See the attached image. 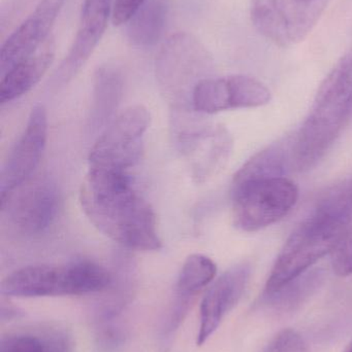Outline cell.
Segmentation results:
<instances>
[{
    "mask_svg": "<svg viewBox=\"0 0 352 352\" xmlns=\"http://www.w3.org/2000/svg\"><path fill=\"white\" fill-rule=\"evenodd\" d=\"M80 202L94 227L120 245L140 252L161 250L154 210L136 192L127 171L89 167Z\"/></svg>",
    "mask_w": 352,
    "mask_h": 352,
    "instance_id": "6da1fadb",
    "label": "cell"
},
{
    "mask_svg": "<svg viewBox=\"0 0 352 352\" xmlns=\"http://www.w3.org/2000/svg\"><path fill=\"white\" fill-rule=\"evenodd\" d=\"M352 113V50L345 54L318 89L309 116L293 142V167L315 166L340 135Z\"/></svg>",
    "mask_w": 352,
    "mask_h": 352,
    "instance_id": "7a4b0ae2",
    "label": "cell"
},
{
    "mask_svg": "<svg viewBox=\"0 0 352 352\" xmlns=\"http://www.w3.org/2000/svg\"><path fill=\"white\" fill-rule=\"evenodd\" d=\"M113 280L107 269L90 261L32 265L8 275L0 292L2 296L17 298L81 296L109 289Z\"/></svg>",
    "mask_w": 352,
    "mask_h": 352,
    "instance_id": "3957f363",
    "label": "cell"
},
{
    "mask_svg": "<svg viewBox=\"0 0 352 352\" xmlns=\"http://www.w3.org/2000/svg\"><path fill=\"white\" fill-rule=\"evenodd\" d=\"M351 223L313 212L289 236L277 256L264 294L274 293L333 254L351 235Z\"/></svg>",
    "mask_w": 352,
    "mask_h": 352,
    "instance_id": "277c9868",
    "label": "cell"
},
{
    "mask_svg": "<svg viewBox=\"0 0 352 352\" xmlns=\"http://www.w3.org/2000/svg\"><path fill=\"white\" fill-rule=\"evenodd\" d=\"M234 223L244 232H256L277 223L297 204L299 188L289 178H264L233 184Z\"/></svg>",
    "mask_w": 352,
    "mask_h": 352,
    "instance_id": "5b68a950",
    "label": "cell"
},
{
    "mask_svg": "<svg viewBox=\"0 0 352 352\" xmlns=\"http://www.w3.org/2000/svg\"><path fill=\"white\" fill-rule=\"evenodd\" d=\"M150 122L146 107H127L95 142L89 155V167L128 173L142 158L144 136Z\"/></svg>",
    "mask_w": 352,
    "mask_h": 352,
    "instance_id": "8992f818",
    "label": "cell"
},
{
    "mask_svg": "<svg viewBox=\"0 0 352 352\" xmlns=\"http://www.w3.org/2000/svg\"><path fill=\"white\" fill-rule=\"evenodd\" d=\"M211 56L190 33L179 32L167 39L156 59V74L161 87L172 92H185L206 78Z\"/></svg>",
    "mask_w": 352,
    "mask_h": 352,
    "instance_id": "52a82bcc",
    "label": "cell"
},
{
    "mask_svg": "<svg viewBox=\"0 0 352 352\" xmlns=\"http://www.w3.org/2000/svg\"><path fill=\"white\" fill-rule=\"evenodd\" d=\"M272 98L266 85L247 76L206 78L192 92V104L200 113H220L229 109H253L268 104Z\"/></svg>",
    "mask_w": 352,
    "mask_h": 352,
    "instance_id": "ba28073f",
    "label": "cell"
},
{
    "mask_svg": "<svg viewBox=\"0 0 352 352\" xmlns=\"http://www.w3.org/2000/svg\"><path fill=\"white\" fill-rule=\"evenodd\" d=\"M48 140L47 109L37 104L31 109L22 135L10 151L0 175L1 201L20 188L39 166Z\"/></svg>",
    "mask_w": 352,
    "mask_h": 352,
    "instance_id": "9c48e42d",
    "label": "cell"
},
{
    "mask_svg": "<svg viewBox=\"0 0 352 352\" xmlns=\"http://www.w3.org/2000/svg\"><path fill=\"white\" fill-rule=\"evenodd\" d=\"M21 188V186H20ZM57 188L47 180L34 182L1 201L8 207L10 221L27 235H39L52 225L58 211Z\"/></svg>",
    "mask_w": 352,
    "mask_h": 352,
    "instance_id": "30bf717a",
    "label": "cell"
},
{
    "mask_svg": "<svg viewBox=\"0 0 352 352\" xmlns=\"http://www.w3.org/2000/svg\"><path fill=\"white\" fill-rule=\"evenodd\" d=\"M65 0H41L32 14L6 39L0 51V76L35 53L50 37Z\"/></svg>",
    "mask_w": 352,
    "mask_h": 352,
    "instance_id": "8fae6325",
    "label": "cell"
},
{
    "mask_svg": "<svg viewBox=\"0 0 352 352\" xmlns=\"http://www.w3.org/2000/svg\"><path fill=\"white\" fill-rule=\"evenodd\" d=\"M251 268L239 264L225 271L207 291L200 304L196 344L202 346L216 332L227 314L237 305L249 283Z\"/></svg>",
    "mask_w": 352,
    "mask_h": 352,
    "instance_id": "7c38bea8",
    "label": "cell"
},
{
    "mask_svg": "<svg viewBox=\"0 0 352 352\" xmlns=\"http://www.w3.org/2000/svg\"><path fill=\"white\" fill-rule=\"evenodd\" d=\"M112 10V0H84L74 43L58 68L56 78L68 82L88 61L105 33Z\"/></svg>",
    "mask_w": 352,
    "mask_h": 352,
    "instance_id": "4fadbf2b",
    "label": "cell"
},
{
    "mask_svg": "<svg viewBox=\"0 0 352 352\" xmlns=\"http://www.w3.org/2000/svg\"><path fill=\"white\" fill-rule=\"evenodd\" d=\"M55 45L52 37L30 57L21 61L1 76L0 82V103L14 100L23 96L39 84L53 63Z\"/></svg>",
    "mask_w": 352,
    "mask_h": 352,
    "instance_id": "5bb4252c",
    "label": "cell"
},
{
    "mask_svg": "<svg viewBox=\"0 0 352 352\" xmlns=\"http://www.w3.org/2000/svg\"><path fill=\"white\" fill-rule=\"evenodd\" d=\"M250 16L256 30L274 45L293 43L291 20L280 0H250Z\"/></svg>",
    "mask_w": 352,
    "mask_h": 352,
    "instance_id": "9a60e30c",
    "label": "cell"
},
{
    "mask_svg": "<svg viewBox=\"0 0 352 352\" xmlns=\"http://www.w3.org/2000/svg\"><path fill=\"white\" fill-rule=\"evenodd\" d=\"M167 14V0H146L128 22L127 36L130 43L138 47L156 45L165 32Z\"/></svg>",
    "mask_w": 352,
    "mask_h": 352,
    "instance_id": "2e32d148",
    "label": "cell"
},
{
    "mask_svg": "<svg viewBox=\"0 0 352 352\" xmlns=\"http://www.w3.org/2000/svg\"><path fill=\"white\" fill-rule=\"evenodd\" d=\"M274 144L254 155L236 173L233 184L284 176L293 167V144Z\"/></svg>",
    "mask_w": 352,
    "mask_h": 352,
    "instance_id": "e0dca14e",
    "label": "cell"
},
{
    "mask_svg": "<svg viewBox=\"0 0 352 352\" xmlns=\"http://www.w3.org/2000/svg\"><path fill=\"white\" fill-rule=\"evenodd\" d=\"M216 272V264L209 256L200 254H190L180 271L175 299L191 304L194 297L212 283Z\"/></svg>",
    "mask_w": 352,
    "mask_h": 352,
    "instance_id": "ac0fdd59",
    "label": "cell"
},
{
    "mask_svg": "<svg viewBox=\"0 0 352 352\" xmlns=\"http://www.w3.org/2000/svg\"><path fill=\"white\" fill-rule=\"evenodd\" d=\"M322 281L324 273L322 270L307 271L278 291L264 294L262 302L279 311H291L307 301L318 291Z\"/></svg>",
    "mask_w": 352,
    "mask_h": 352,
    "instance_id": "d6986e66",
    "label": "cell"
},
{
    "mask_svg": "<svg viewBox=\"0 0 352 352\" xmlns=\"http://www.w3.org/2000/svg\"><path fill=\"white\" fill-rule=\"evenodd\" d=\"M121 72L111 65L101 66L95 72L93 116L97 125L105 123L117 107L122 95Z\"/></svg>",
    "mask_w": 352,
    "mask_h": 352,
    "instance_id": "ffe728a7",
    "label": "cell"
},
{
    "mask_svg": "<svg viewBox=\"0 0 352 352\" xmlns=\"http://www.w3.org/2000/svg\"><path fill=\"white\" fill-rule=\"evenodd\" d=\"M315 213L352 223V178L326 190L316 204Z\"/></svg>",
    "mask_w": 352,
    "mask_h": 352,
    "instance_id": "44dd1931",
    "label": "cell"
},
{
    "mask_svg": "<svg viewBox=\"0 0 352 352\" xmlns=\"http://www.w3.org/2000/svg\"><path fill=\"white\" fill-rule=\"evenodd\" d=\"M95 344L99 352H119L127 342V329L119 320L96 324Z\"/></svg>",
    "mask_w": 352,
    "mask_h": 352,
    "instance_id": "7402d4cb",
    "label": "cell"
},
{
    "mask_svg": "<svg viewBox=\"0 0 352 352\" xmlns=\"http://www.w3.org/2000/svg\"><path fill=\"white\" fill-rule=\"evenodd\" d=\"M43 352H74V342L72 335L68 330L59 327H48L41 329Z\"/></svg>",
    "mask_w": 352,
    "mask_h": 352,
    "instance_id": "603a6c76",
    "label": "cell"
},
{
    "mask_svg": "<svg viewBox=\"0 0 352 352\" xmlns=\"http://www.w3.org/2000/svg\"><path fill=\"white\" fill-rule=\"evenodd\" d=\"M41 335L12 334L3 337L0 342V352H43Z\"/></svg>",
    "mask_w": 352,
    "mask_h": 352,
    "instance_id": "cb8c5ba5",
    "label": "cell"
},
{
    "mask_svg": "<svg viewBox=\"0 0 352 352\" xmlns=\"http://www.w3.org/2000/svg\"><path fill=\"white\" fill-rule=\"evenodd\" d=\"M264 352H310L303 337L296 331L287 329L274 337Z\"/></svg>",
    "mask_w": 352,
    "mask_h": 352,
    "instance_id": "d4e9b609",
    "label": "cell"
},
{
    "mask_svg": "<svg viewBox=\"0 0 352 352\" xmlns=\"http://www.w3.org/2000/svg\"><path fill=\"white\" fill-rule=\"evenodd\" d=\"M332 267L338 276L352 275V235L349 236L333 252Z\"/></svg>",
    "mask_w": 352,
    "mask_h": 352,
    "instance_id": "484cf974",
    "label": "cell"
},
{
    "mask_svg": "<svg viewBox=\"0 0 352 352\" xmlns=\"http://www.w3.org/2000/svg\"><path fill=\"white\" fill-rule=\"evenodd\" d=\"M145 2L146 0H115L112 10V22L116 26L130 22Z\"/></svg>",
    "mask_w": 352,
    "mask_h": 352,
    "instance_id": "4316f807",
    "label": "cell"
},
{
    "mask_svg": "<svg viewBox=\"0 0 352 352\" xmlns=\"http://www.w3.org/2000/svg\"><path fill=\"white\" fill-rule=\"evenodd\" d=\"M20 312H18V309L14 307V306H4L2 304L1 306V320H10L14 318H18Z\"/></svg>",
    "mask_w": 352,
    "mask_h": 352,
    "instance_id": "83f0119b",
    "label": "cell"
},
{
    "mask_svg": "<svg viewBox=\"0 0 352 352\" xmlns=\"http://www.w3.org/2000/svg\"><path fill=\"white\" fill-rule=\"evenodd\" d=\"M315 1V0H295L296 3L306 4L310 3V2Z\"/></svg>",
    "mask_w": 352,
    "mask_h": 352,
    "instance_id": "f1b7e54d",
    "label": "cell"
},
{
    "mask_svg": "<svg viewBox=\"0 0 352 352\" xmlns=\"http://www.w3.org/2000/svg\"><path fill=\"white\" fill-rule=\"evenodd\" d=\"M345 352H352V342L351 344H349V346L347 347V349L345 351Z\"/></svg>",
    "mask_w": 352,
    "mask_h": 352,
    "instance_id": "f546056e",
    "label": "cell"
}]
</instances>
